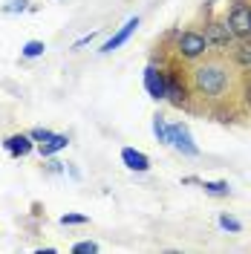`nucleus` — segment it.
<instances>
[{
	"label": "nucleus",
	"instance_id": "obj_1",
	"mask_svg": "<svg viewBox=\"0 0 251 254\" xmlns=\"http://www.w3.org/2000/svg\"><path fill=\"white\" fill-rule=\"evenodd\" d=\"M231 84V66L222 61V58H208L205 64H199L193 69V87L199 95L208 98H220Z\"/></svg>",
	"mask_w": 251,
	"mask_h": 254
},
{
	"label": "nucleus",
	"instance_id": "obj_2",
	"mask_svg": "<svg viewBox=\"0 0 251 254\" xmlns=\"http://www.w3.org/2000/svg\"><path fill=\"white\" fill-rule=\"evenodd\" d=\"M208 38L205 35H199V32H182L179 35V41H176V52L182 55V58H202L205 52H208Z\"/></svg>",
	"mask_w": 251,
	"mask_h": 254
},
{
	"label": "nucleus",
	"instance_id": "obj_3",
	"mask_svg": "<svg viewBox=\"0 0 251 254\" xmlns=\"http://www.w3.org/2000/svg\"><path fill=\"white\" fill-rule=\"evenodd\" d=\"M228 26H231V32H234L240 41H243V38H251V6L246 0H237L234 6H231V12H228Z\"/></svg>",
	"mask_w": 251,
	"mask_h": 254
},
{
	"label": "nucleus",
	"instance_id": "obj_4",
	"mask_svg": "<svg viewBox=\"0 0 251 254\" xmlns=\"http://www.w3.org/2000/svg\"><path fill=\"white\" fill-rule=\"evenodd\" d=\"M168 144H173L179 153H185V156H196L199 153V147L193 144V136H190L188 125H182V122H176V125H168Z\"/></svg>",
	"mask_w": 251,
	"mask_h": 254
},
{
	"label": "nucleus",
	"instance_id": "obj_5",
	"mask_svg": "<svg viewBox=\"0 0 251 254\" xmlns=\"http://www.w3.org/2000/svg\"><path fill=\"white\" fill-rule=\"evenodd\" d=\"M144 90L150 93V98H168V75L153 64L144 69Z\"/></svg>",
	"mask_w": 251,
	"mask_h": 254
},
{
	"label": "nucleus",
	"instance_id": "obj_6",
	"mask_svg": "<svg viewBox=\"0 0 251 254\" xmlns=\"http://www.w3.org/2000/svg\"><path fill=\"white\" fill-rule=\"evenodd\" d=\"M205 38H208V44H217V47L225 49L237 38V35L231 32L228 20H225V23H211V26H208V32H205Z\"/></svg>",
	"mask_w": 251,
	"mask_h": 254
},
{
	"label": "nucleus",
	"instance_id": "obj_7",
	"mask_svg": "<svg viewBox=\"0 0 251 254\" xmlns=\"http://www.w3.org/2000/svg\"><path fill=\"white\" fill-rule=\"evenodd\" d=\"M122 162H125L130 171H139V174L150 171V159L144 156L141 150H136V147H125V150H122Z\"/></svg>",
	"mask_w": 251,
	"mask_h": 254
},
{
	"label": "nucleus",
	"instance_id": "obj_8",
	"mask_svg": "<svg viewBox=\"0 0 251 254\" xmlns=\"http://www.w3.org/2000/svg\"><path fill=\"white\" fill-rule=\"evenodd\" d=\"M136 26H139V17H130L125 26L116 32V35H113V38L107 41V44H104V47H101V52H113V49H119V47H122V44L127 41V38H130V35L136 32Z\"/></svg>",
	"mask_w": 251,
	"mask_h": 254
},
{
	"label": "nucleus",
	"instance_id": "obj_9",
	"mask_svg": "<svg viewBox=\"0 0 251 254\" xmlns=\"http://www.w3.org/2000/svg\"><path fill=\"white\" fill-rule=\"evenodd\" d=\"M6 150H9V153H12V156H26V153H32V147H35V144H32V136L29 133H17V136H9V139H6Z\"/></svg>",
	"mask_w": 251,
	"mask_h": 254
},
{
	"label": "nucleus",
	"instance_id": "obj_10",
	"mask_svg": "<svg viewBox=\"0 0 251 254\" xmlns=\"http://www.w3.org/2000/svg\"><path fill=\"white\" fill-rule=\"evenodd\" d=\"M168 98L176 107H182V101H185V84H179V78L173 72H168Z\"/></svg>",
	"mask_w": 251,
	"mask_h": 254
},
{
	"label": "nucleus",
	"instance_id": "obj_11",
	"mask_svg": "<svg viewBox=\"0 0 251 254\" xmlns=\"http://www.w3.org/2000/svg\"><path fill=\"white\" fill-rule=\"evenodd\" d=\"M69 144V139L66 136H52L49 142H44L41 144V156H52V153H58V150H63Z\"/></svg>",
	"mask_w": 251,
	"mask_h": 254
},
{
	"label": "nucleus",
	"instance_id": "obj_12",
	"mask_svg": "<svg viewBox=\"0 0 251 254\" xmlns=\"http://www.w3.org/2000/svg\"><path fill=\"white\" fill-rule=\"evenodd\" d=\"M234 58L240 66H246V69L251 66V38H243V44L234 49Z\"/></svg>",
	"mask_w": 251,
	"mask_h": 254
},
{
	"label": "nucleus",
	"instance_id": "obj_13",
	"mask_svg": "<svg viewBox=\"0 0 251 254\" xmlns=\"http://www.w3.org/2000/svg\"><path fill=\"white\" fill-rule=\"evenodd\" d=\"M202 188L211 196H228V182H202Z\"/></svg>",
	"mask_w": 251,
	"mask_h": 254
},
{
	"label": "nucleus",
	"instance_id": "obj_14",
	"mask_svg": "<svg viewBox=\"0 0 251 254\" xmlns=\"http://www.w3.org/2000/svg\"><path fill=\"white\" fill-rule=\"evenodd\" d=\"M44 44L41 41H29V44H23V58H38V55H44Z\"/></svg>",
	"mask_w": 251,
	"mask_h": 254
},
{
	"label": "nucleus",
	"instance_id": "obj_15",
	"mask_svg": "<svg viewBox=\"0 0 251 254\" xmlns=\"http://www.w3.org/2000/svg\"><path fill=\"white\" fill-rule=\"evenodd\" d=\"M153 133H156L159 142H168V125H165V119H162V116L153 119Z\"/></svg>",
	"mask_w": 251,
	"mask_h": 254
},
{
	"label": "nucleus",
	"instance_id": "obj_16",
	"mask_svg": "<svg viewBox=\"0 0 251 254\" xmlns=\"http://www.w3.org/2000/svg\"><path fill=\"white\" fill-rule=\"evenodd\" d=\"M220 225L225 228V231H243V222L234 220V217H228V214H222L220 217Z\"/></svg>",
	"mask_w": 251,
	"mask_h": 254
},
{
	"label": "nucleus",
	"instance_id": "obj_17",
	"mask_svg": "<svg viewBox=\"0 0 251 254\" xmlns=\"http://www.w3.org/2000/svg\"><path fill=\"white\" fill-rule=\"evenodd\" d=\"M29 136L35 139V142H41V144H44V142H49V139H52L55 133H49V130H44V127H35V130H32Z\"/></svg>",
	"mask_w": 251,
	"mask_h": 254
},
{
	"label": "nucleus",
	"instance_id": "obj_18",
	"mask_svg": "<svg viewBox=\"0 0 251 254\" xmlns=\"http://www.w3.org/2000/svg\"><path fill=\"white\" fill-rule=\"evenodd\" d=\"M61 222H63V225H84L87 217H81V214H63Z\"/></svg>",
	"mask_w": 251,
	"mask_h": 254
},
{
	"label": "nucleus",
	"instance_id": "obj_19",
	"mask_svg": "<svg viewBox=\"0 0 251 254\" xmlns=\"http://www.w3.org/2000/svg\"><path fill=\"white\" fill-rule=\"evenodd\" d=\"M72 252L75 254H95L98 246H95V243H78V246H72Z\"/></svg>",
	"mask_w": 251,
	"mask_h": 254
},
{
	"label": "nucleus",
	"instance_id": "obj_20",
	"mask_svg": "<svg viewBox=\"0 0 251 254\" xmlns=\"http://www.w3.org/2000/svg\"><path fill=\"white\" fill-rule=\"evenodd\" d=\"M26 3H29V0H12L9 6H3V12H6V15H12V12H23Z\"/></svg>",
	"mask_w": 251,
	"mask_h": 254
}]
</instances>
